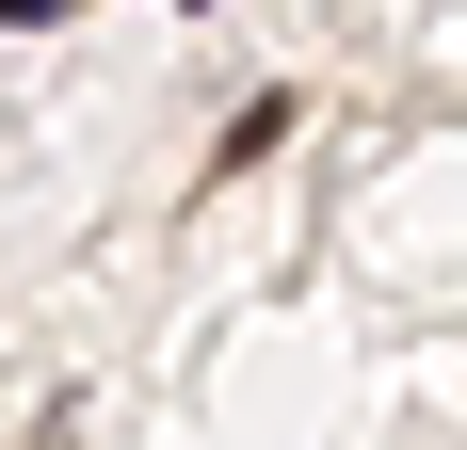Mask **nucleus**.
<instances>
[{
	"label": "nucleus",
	"instance_id": "1",
	"mask_svg": "<svg viewBox=\"0 0 467 450\" xmlns=\"http://www.w3.org/2000/svg\"><path fill=\"white\" fill-rule=\"evenodd\" d=\"M48 16H81V0H0V33H48Z\"/></svg>",
	"mask_w": 467,
	"mask_h": 450
}]
</instances>
